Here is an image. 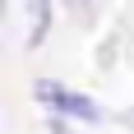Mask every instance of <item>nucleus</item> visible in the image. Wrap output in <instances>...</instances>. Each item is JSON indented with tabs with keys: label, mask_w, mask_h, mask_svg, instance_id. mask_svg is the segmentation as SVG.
Instances as JSON below:
<instances>
[{
	"label": "nucleus",
	"mask_w": 134,
	"mask_h": 134,
	"mask_svg": "<svg viewBox=\"0 0 134 134\" xmlns=\"http://www.w3.org/2000/svg\"><path fill=\"white\" fill-rule=\"evenodd\" d=\"M32 93H37L42 107L60 111V116H74V120H88V125L102 120V107H97L93 97L74 93V88H65V83H55V79H37V88H32Z\"/></svg>",
	"instance_id": "nucleus-1"
},
{
	"label": "nucleus",
	"mask_w": 134,
	"mask_h": 134,
	"mask_svg": "<svg viewBox=\"0 0 134 134\" xmlns=\"http://www.w3.org/2000/svg\"><path fill=\"white\" fill-rule=\"evenodd\" d=\"M0 14H5V0H0Z\"/></svg>",
	"instance_id": "nucleus-2"
}]
</instances>
